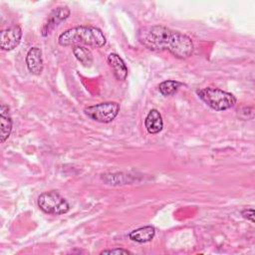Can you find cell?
I'll return each mask as SVG.
<instances>
[{
	"mask_svg": "<svg viewBox=\"0 0 255 255\" xmlns=\"http://www.w3.org/2000/svg\"><path fill=\"white\" fill-rule=\"evenodd\" d=\"M139 42L148 50L154 52L168 51L179 59L191 56L194 46L190 37L165 26L153 25L139 29Z\"/></svg>",
	"mask_w": 255,
	"mask_h": 255,
	"instance_id": "1",
	"label": "cell"
},
{
	"mask_svg": "<svg viewBox=\"0 0 255 255\" xmlns=\"http://www.w3.org/2000/svg\"><path fill=\"white\" fill-rule=\"evenodd\" d=\"M107 40L103 32L94 26H77L64 31L58 38L61 46L87 45L93 48H101Z\"/></svg>",
	"mask_w": 255,
	"mask_h": 255,
	"instance_id": "2",
	"label": "cell"
},
{
	"mask_svg": "<svg viewBox=\"0 0 255 255\" xmlns=\"http://www.w3.org/2000/svg\"><path fill=\"white\" fill-rule=\"evenodd\" d=\"M198 97L215 111L228 110L236 104V98L231 93L216 88H204L197 91Z\"/></svg>",
	"mask_w": 255,
	"mask_h": 255,
	"instance_id": "3",
	"label": "cell"
},
{
	"mask_svg": "<svg viewBox=\"0 0 255 255\" xmlns=\"http://www.w3.org/2000/svg\"><path fill=\"white\" fill-rule=\"evenodd\" d=\"M37 203L42 211L53 215L67 213L70 209L68 201L56 190H50L40 194Z\"/></svg>",
	"mask_w": 255,
	"mask_h": 255,
	"instance_id": "4",
	"label": "cell"
},
{
	"mask_svg": "<svg viewBox=\"0 0 255 255\" xmlns=\"http://www.w3.org/2000/svg\"><path fill=\"white\" fill-rule=\"evenodd\" d=\"M120 109V104L116 102H105L85 108L84 113L87 117L96 122L108 124L116 119Z\"/></svg>",
	"mask_w": 255,
	"mask_h": 255,
	"instance_id": "5",
	"label": "cell"
},
{
	"mask_svg": "<svg viewBox=\"0 0 255 255\" xmlns=\"http://www.w3.org/2000/svg\"><path fill=\"white\" fill-rule=\"evenodd\" d=\"M71 14L70 9L67 6H60L55 8L47 17L42 27V35L48 36L61 22L65 21Z\"/></svg>",
	"mask_w": 255,
	"mask_h": 255,
	"instance_id": "6",
	"label": "cell"
},
{
	"mask_svg": "<svg viewBox=\"0 0 255 255\" xmlns=\"http://www.w3.org/2000/svg\"><path fill=\"white\" fill-rule=\"evenodd\" d=\"M22 38V29L20 25H13L1 31L0 47L4 51H11L15 49Z\"/></svg>",
	"mask_w": 255,
	"mask_h": 255,
	"instance_id": "7",
	"label": "cell"
},
{
	"mask_svg": "<svg viewBox=\"0 0 255 255\" xmlns=\"http://www.w3.org/2000/svg\"><path fill=\"white\" fill-rule=\"evenodd\" d=\"M26 65L31 74L36 76L41 75L44 68L41 49L33 47L28 51L26 55Z\"/></svg>",
	"mask_w": 255,
	"mask_h": 255,
	"instance_id": "8",
	"label": "cell"
},
{
	"mask_svg": "<svg viewBox=\"0 0 255 255\" xmlns=\"http://www.w3.org/2000/svg\"><path fill=\"white\" fill-rule=\"evenodd\" d=\"M108 63L111 66L114 76L118 81L126 80L128 76V68L123 59L118 54H110L108 56Z\"/></svg>",
	"mask_w": 255,
	"mask_h": 255,
	"instance_id": "9",
	"label": "cell"
},
{
	"mask_svg": "<svg viewBox=\"0 0 255 255\" xmlns=\"http://www.w3.org/2000/svg\"><path fill=\"white\" fill-rule=\"evenodd\" d=\"M12 130V119L9 115L8 106L2 104L0 109V141L4 142Z\"/></svg>",
	"mask_w": 255,
	"mask_h": 255,
	"instance_id": "10",
	"label": "cell"
},
{
	"mask_svg": "<svg viewBox=\"0 0 255 255\" xmlns=\"http://www.w3.org/2000/svg\"><path fill=\"white\" fill-rule=\"evenodd\" d=\"M144 126L148 133H158L163 128V121L160 113L155 109L151 110L144 120Z\"/></svg>",
	"mask_w": 255,
	"mask_h": 255,
	"instance_id": "11",
	"label": "cell"
},
{
	"mask_svg": "<svg viewBox=\"0 0 255 255\" xmlns=\"http://www.w3.org/2000/svg\"><path fill=\"white\" fill-rule=\"evenodd\" d=\"M155 235L153 226H144L137 228L129 233V239L138 243H145L151 241Z\"/></svg>",
	"mask_w": 255,
	"mask_h": 255,
	"instance_id": "12",
	"label": "cell"
},
{
	"mask_svg": "<svg viewBox=\"0 0 255 255\" xmlns=\"http://www.w3.org/2000/svg\"><path fill=\"white\" fill-rule=\"evenodd\" d=\"M73 54L76 59L85 67H90L93 64V55L91 51L84 46H74Z\"/></svg>",
	"mask_w": 255,
	"mask_h": 255,
	"instance_id": "13",
	"label": "cell"
},
{
	"mask_svg": "<svg viewBox=\"0 0 255 255\" xmlns=\"http://www.w3.org/2000/svg\"><path fill=\"white\" fill-rule=\"evenodd\" d=\"M181 85L182 84L180 82H177L175 80H167L159 84L158 90L162 96L168 97V96H172Z\"/></svg>",
	"mask_w": 255,
	"mask_h": 255,
	"instance_id": "14",
	"label": "cell"
},
{
	"mask_svg": "<svg viewBox=\"0 0 255 255\" xmlns=\"http://www.w3.org/2000/svg\"><path fill=\"white\" fill-rule=\"evenodd\" d=\"M101 254H131V252L123 248H114L111 250H104Z\"/></svg>",
	"mask_w": 255,
	"mask_h": 255,
	"instance_id": "15",
	"label": "cell"
},
{
	"mask_svg": "<svg viewBox=\"0 0 255 255\" xmlns=\"http://www.w3.org/2000/svg\"><path fill=\"white\" fill-rule=\"evenodd\" d=\"M242 216L247 219V220H250L251 222H254V210L252 208H249V209H244L242 211Z\"/></svg>",
	"mask_w": 255,
	"mask_h": 255,
	"instance_id": "16",
	"label": "cell"
}]
</instances>
